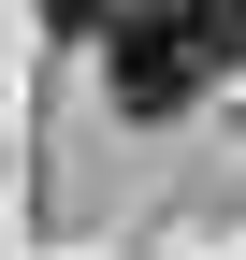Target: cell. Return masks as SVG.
Masks as SVG:
<instances>
[{
    "mask_svg": "<svg viewBox=\"0 0 246 260\" xmlns=\"http://www.w3.org/2000/svg\"><path fill=\"white\" fill-rule=\"evenodd\" d=\"M145 15H174V29H189L203 58H218V73L246 58V0H145Z\"/></svg>",
    "mask_w": 246,
    "mask_h": 260,
    "instance_id": "1",
    "label": "cell"
}]
</instances>
